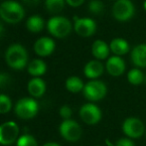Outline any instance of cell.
<instances>
[{"label":"cell","mask_w":146,"mask_h":146,"mask_svg":"<svg viewBox=\"0 0 146 146\" xmlns=\"http://www.w3.org/2000/svg\"><path fill=\"white\" fill-rule=\"evenodd\" d=\"M25 11L21 4L14 0H6L0 4V17L3 21L16 24L24 18Z\"/></svg>","instance_id":"1"},{"label":"cell","mask_w":146,"mask_h":146,"mask_svg":"<svg viewBox=\"0 0 146 146\" xmlns=\"http://www.w3.org/2000/svg\"><path fill=\"white\" fill-rule=\"evenodd\" d=\"M5 60L10 68L14 70H21L27 65V51L22 45L12 44L8 47L7 51H6Z\"/></svg>","instance_id":"2"},{"label":"cell","mask_w":146,"mask_h":146,"mask_svg":"<svg viewBox=\"0 0 146 146\" xmlns=\"http://www.w3.org/2000/svg\"><path fill=\"white\" fill-rule=\"evenodd\" d=\"M72 23L68 18L63 16H54L47 22V28L51 35L56 38H65L71 33Z\"/></svg>","instance_id":"3"},{"label":"cell","mask_w":146,"mask_h":146,"mask_svg":"<svg viewBox=\"0 0 146 146\" xmlns=\"http://www.w3.org/2000/svg\"><path fill=\"white\" fill-rule=\"evenodd\" d=\"M83 94L85 98L90 102H100L106 98L108 94V87L102 81L90 80L85 85Z\"/></svg>","instance_id":"4"},{"label":"cell","mask_w":146,"mask_h":146,"mask_svg":"<svg viewBox=\"0 0 146 146\" xmlns=\"http://www.w3.org/2000/svg\"><path fill=\"white\" fill-rule=\"evenodd\" d=\"M111 12L115 20L119 22H126L134 15V4L131 0H116L112 6Z\"/></svg>","instance_id":"5"},{"label":"cell","mask_w":146,"mask_h":146,"mask_svg":"<svg viewBox=\"0 0 146 146\" xmlns=\"http://www.w3.org/2000/svg\"><path fill=\"white\" fill-rule=\"evenodd\" d=\"M39 106L34 98H21L15 104V113L21 119L33 118L38 113Z\"/></svg>","instance_id":"6"},{"label":"cell","mask_w":146,"mask_h":146,"mask_svg":"<svg viewBox=\"0 0 146 146\" xmlns=\"http://www.w3.org/2000/svg\"><path fill=\"white\" fill-rule=\"evenodd\" d=\"M60 134L65 140L70 142H76L82 137L83 130L77 121L73 119H66L60 124L59 127Z\"/></svg>","instance_id":"7"},{"label":"cell","mask_w":146,"mask_h":146,"mask_svg":"<svg viewBox=\"0 0 146 146\" xmlns=\"http://www.w3.org/2000/svg\"><path fill=\"white\" fill-rule=\"evenodd\" d=\"M145 125L140 118L127 117L122 123V131L127 138L138 139L145 133Z\"/></svg>","instance_id":"8"},{"label":"cell","mask_w":146,"mask_h":146,"mask_svg":"<svg viewBox=\"0 0 146 146\" xmlns=\"http://www.w3.org/2000/svg\"><path fill=\"white\" fill-rule=\"evenodd\" d=\"M19 138V127L14 121H7L0 125V144L11 145Z\"/></svg>","instance_id":"9"},{"label":"cell","mask_w":146,"mask_h":146,"mask_svg":"<svg viewBox=\"0 0 146 146\" xmlns=\"http://www.w3.org/2000/svg\"><path fill=\"white\" fill-rule=\"evenodd\" d=\"M80 117L88 125H94L100 121L102 113L100 108L92 102L85 104L80 108Z\"/></svg>","instance_id":"10"},{"label":"cell","mask_w":146,"mask_h":146,"mask_svg":"<svg viewBox=\"0 0 146 146\" xmlns=\"http://www.w3.org/2000/svg\"><path fill=\"white\" fill-rule=\"evenodd\" d=\"M74 29L79 36L87 38L96 33V23L92 18H79L74 24Z\"/></svg>","instance_id":"11"},{"label":"cell","mask_w":146,"mask_h":146,"mask_svg":"<svg viewBox=\"0 0 146 146\" xmlns=\"http://www.w3.org/2000/svg\"><path fill=\"white\" fill-rule=\"evenodd\" d=\"M54 40L49 37H41L35 42L34 44V51L38 56L47 57L51 55L55 50Z\"/></svg>","instance_id":"12"},{"label":"cell","mask_w":146,"mask_h":146,"mask_svg":"<svg viewBox=\"0 0 146 146\" xmlns=\"http://www.w3.org/2000/svg\"><path fill=\"white\" fill-rule=\"evenodd\" d=\"M106 72L112 77H119L125 72L126 65L125 62L121 57L112 56L108 59L106 64Z\"/></svg>","instance_id":"13"},{"label":"cell","mask_w":146,"mask_h":146,"mask_svg":"<svg viewBox=\"0 0 146 146\" xmlns=\"http://www.w3.org/2000/svg\"><path fill=\"white\" fill-rule=\"evenodd\" d=\"M104 66L98 60H92L86 64L84 68V74L90 80H96L104 74Z\"/></svg>","instance_id":"14"},{"label":"cell","mask_w":146,"mask_h":146,"mask_svg":"<svg viewBox=\"0 0 146 146\" xmlns=\"http://www.w3.org/2000/svg\"><path fill=\"white\" fill-rule=\"evenodd\" d=\"M131 61L137 68H146V44H138L131 51Z\"/></svg>","instance_id":"15"},{"label":"cell","mask_w":146,"mask_h":146,"mask_svg":"<svg viewBox=\"0 0 146 146\" xmlns=\"http://www.w3.org/2000/svg\"><path fill=\"white\" fill-rule=\"evenodd\" d=\"M110 52V45L102 40H96L92 45V54L96 60H106Z\"/></svg>","instance_id":"16"},{"label":"cell","mask_w":146,"mask_h":146,"mask_svg":"<svg viewBox=\"0 0 146 146\" xmlns=\"http://www.w3.org/2000/svg\"><path fill=\"white\" fill-rule=\"evenodd\" d=\"M27 90L33 98H41L46 92V84L41 78H34L29 81Z\"/></svg>","instance_id":"17"},{"label":"cell","mask_w":146,"mask_h":146,"mask_svg":"<svg viewBox=\"0 0 146 146\" xmlns=\"http://www.w3.org/2000/svg\"><path fill=\"white\" fill-rule=\"evenodd\" d=\"M110 51L114 54V56H124L129 52V44L126 40L122 38H115L110 44Z\"/></svg>","instance_id":"18"},{"label":"cell","mask_w":146,"mask_h":146,"mask_svg":"<svg viewBox=\"0 0 146 146\" xmlns=\"http://www.w3.org/2000/svg\"><path fill=\"white\" fill-rule=\"evenodd\" d=\"M47 71V66L44 61L40 59H35L32 62H30L28 66V73L33 77L39 78L40 76H43Z\"/></svg>","instance_id":"19"},{"label":"cell","mask_w":146,"mask_h":146,"mask_svg":"<svg viewBox=\"0 0 146 146\" xmlns=\"http://www.w3.org/2000/svg\"><path fill=\"white\" fill-rule=\"evenodd\" d=\"M66 88L69 90L70 92H73V94H77V92H83L85 85H84V82L82 81V79H80L79 77H70L66 81Z\"/></svg>","instance_id":"20"},{"label":"cell","mask_w":146,"mask_h":146,"mask_svg":"<svg viewBox=\"0 0 146 146\" xmlns=\"http://www.w3.org/2000/svg\"><path fill=\"white\" fill-rule=\"evenodd\" d=\"M44 20L42 17L39 15H33L30 18H28L27 22H26V27L30 32L33 33H38L41 32L44 28Z\"/></svg>","instance_id":"21"},{"label":"cell","mask_w":146,"mask_h":146,"mask_svg":"<svg viewBox=\"0 0 146 146\" xmlns=\"http://www.w3.org/2000/svg\"><path fill=\"white\" fill-rule=\"evenodd\" d=\"M145 76L142 73L141 70H139L138 68H134L131 69L130 71L127 73V81L129 82V84L133 86H139L141 84L144 83Z\"/></svg>","instance_id":"22"},{"label":"cell","mask_w":146,"mask_h":146,"mask_svg":"<svg viewBox=\"0 0 146 146\" xmlns=\"http://www.w3.org/2000/svg\"><path fill=\"white\" fill-rule=\"evenodd\" d=\"M66 0H45V5L48 11L52 13H59L65 7Z\"/></svg>","instance_id":"23"},{"label":"cell","mask_w":146,"mask_h":146,"mask_svg":"<svg viewBox=\"0 0 146 146\" xmlns=\"http://www.w3.org/2000/svg\"><path fill=\"white\" fill-rule=\"evenodd\" d=\"M16 143H17L16 146H38V142L35 137L30 134H24L19 136Z\"/></svg>","instance_id":"24"},{"label":"cell","mask_w":146,"mask_h":146,"mask_svg":"<svg viewBox=\"0 0 146 146\" xmlns=\"http://www.w3.org/2000/svg\"><path fill=\"white\" fill-rule=\"evenodd\" d=\"M12 108V102L6 94H0V114L7 113Z\"/></svg>","instance_id":"25"},{"label":"cell","mask_w":146,"mask_h":146,"mask_svg":"<svg viewBox=\"0 0 146 146\" xmlns=\"http://www.w3.org/2000/svg\"><path fill=\"white\" fill-rule=\"evenodd\" d=\"M104 10V5L100 0H92L88 3V11L94 15H100Z\"/></svg>","instance_id":"26"},{"label":"cell","mask_w":146,"mask_h":146,"mask_svg":"<svg viewBox=\"0 0 146 146\" xmlns=\"http://www.w3.org/2000/svg\"><path fill=\"white\" fill-rule=\"evenodd\" d=\"M59 113H60V116L64 118V120H66V119H71V116H72V114H73V110H72V108H70L69 106L65 104V106H63L60 108Z\"/></svg>","instance_id":"27"},{"label":"cell","mask_w":146,"mask_h":146,"mask_svg":"<svg viewBox=\"0 0 146 146\" xmlns=\"http://www.w3.org/2000/svg\"><path fill=\"white\" fill-rule=\"evenodd\" d=\"M11 79H10V76L6 73H0V88H6L9 86Z\"/></svg>","instance_id":"28"},{"label":"cell","mask_w":146,"mask_h":146,"mask_svg":"<svg viewBox=\"0 0 146 146\" xmlns=\"http://www.w3.org/2000/svg\"><path fill=\"white\" fill-rule=\"evenodd\" d=\"M114 146H135V144L130 138H120L116 141Z\"/></svg>","instance_id":"29"},{"label":"cell","mask_w":146,"mask_h":146,"mask_svg":"<svg viewBox=\"0 0 146 146\" xmlns=\"http://www.w3.org/2000/svg\"><path fill=\"white\" fill-rule=\"evenodd\" d=\"M66 2L72 7H79L85 2V0H66Z\"/></svg>","instance_id":"30"},{"label":"cell","mask_w":146,"mask_h":146,"mask_svg":"<svg viewBox=\"0 0 146 146\" xmlns=\"http://www.w3.org/2000/svg\"><path fill=\"white\" fill-rule=\"evenodd\" d=\"M26 4H29V5H35V4L38 3L40 0H23Z\"/></svg>","instance_id":"31"},{"label":"cell","mask_w":146,"mask_h":146,"mask_svg":"<svg viewBox=\"0 0 146 146\" xmlns=\"http://www.w3.org/2000/svg\"><path fill=\"white\" fill-rule=\"evenodd\" d=\"M3 34H4V27H3V24L0 22V39L2 38Z\"/></svg>","instance_id":"32"},{"label":"cell","mask_w":146,"mask_h":146,"mask_svg":"<svg viewBox=\"0 0 146 146\" xmlns=\"http://www.w3.org/2000/svg\"><path fill=\"white\" fill-rule=\"evenodd\" d=\"M43 146H61V145L56 142H48V143H45Z\"/></svg>","instance_id":"33"},{"label":"cell","mask_w":146,"mask_h":146,"mask_svg":"<svg viewBox=\"0 0 146 146\" xmlns=\"http://www.w3.org/2000/svg\"><path fill=\"white\" fill-rule=\"evenodd\" d=\"M106 143L108 144V146H114V145H113V143H111V142L110 141V139H106Z\"/></svg>","instance_id":"34"},{"label":"cell","mask_w":146,"mask_h":146,"mask_svg":"<svg viewBox=\"0 0 146 146\" xmlns=\"http://www.w3.org/2000/svg\"><path fill=\"white\" fill-rule=\"evenodd\" d=\"M143 7H144V9L146 10V0L144 1V3H143Z\"/></svg>","instance_id":"35"},{"label":"cell","mask_w":146,"mask_h":146,"mask_svg":"<svg viewBox=\"0 0 146 146\" xmlns=\"http://www.w3.org/2000/svg\"><path fill=\"white\" fill-rule=\"evenodd\" d=\"M144 82H145V84H146V76H145V80H144Z\"/></svg>","instance_id":"36"},{"label":"cell","mask_w":146,"mask_h":146,"mask_svg":"<svg viewBox=\"0 0 146 146\" xmlns=\"http://www.w3.org/2000/svg\"><path fill=\"white\" fill-rule=\"evenodd\" d=\"M145 134H146V130H145Z\"/></svg>","instance_id":"37"},{"label":"cell","mask_w":146,"mask_h":146,"mask_svg":"<svg viewBox=\"0 0 146 146\" xmlns=\"http://www.w3.org/2000/svg\"><path fill=\"white\" fill-rule=\"evenodd\" d=\"M96 146H100V145H96Z\"/></svg>","instance_id":"38"},{"label":"cell","mask_w":146,"mask_h":146,"mask_svg":"<svg viewBox=\"0 0 146 146\" xmlns=\"http://www.w3.org/2000/svg\"><path fill=\"white\" fill-rule=\"evenodd\" d=\"M115 1H116V0H115Z\"/></svg>","instance_id":"39"}]
</instances>
